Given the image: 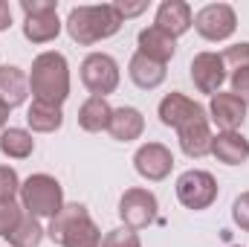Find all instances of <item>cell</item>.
Returning <instances> with one entry per match:
<instances>
[{
    "label": "cell",
    "mask_w": 249,
    "mask_h": 247,
    "mask_svg": "<svg viewBox=\"0 0 249 247\" xmlns=\"http://www.w3.org/2000/svg\"><path fill=\"white\" fill-rule=\"evenodd\" d=\"M29 93L35 96V102L55 105V108H61L67 102V96H70V64L61 53L50 50L32 62Z\"/></svg>",
    "instance_id": "6da1fadb"
},
{
    "label": "cell",
    "mask_w": 249,
    "mask_h": 247,
    "mask_svg": "<svg viewBox=\"0 0 249 247\" xmlns=\"http://www.w3.org/2000/svg\"><path fill=\"white\" fill-rule=\"evenodd\" d=\"M122 18L116 12L113 3H102V6H75L70 9V18H67V32L75 44L81 47H90V44H99L105 38H113L119 29H122Z\"/></svg>",
    "instance_id": "7a4b0ae2"
},
{
    "label": "cell",
    "mask_w": 249,
    "mask_h": 247,
    "mask_svg": "<svg viewBox=\"0 0 249 247\" xmlns=\"http://www.w3.org/2000/svg\"><path fill=\"white\" fill-rule=\"evenodd\" d=\"M47 236L61 247H102V233L81 204H64L61 212L50 218Z\"/></svg>",
    "instance_id": "3957f363"
},
{
    "label": "cell",
    "mask_w": 249,
    "mask_h": 247,
    "mask_svg": "<svg viewBox=\"0 0 249 247\" xmlns=\"http://www.w3.org/2000/svg\"><path fill=\"white\" fill-rule=\"evenodd\" d=\"M20 206L32 218H55L64 209V189L53 175H29L20 184Z\"/></svg>",
    "instance_id": "277c9868"
},
{
    "label": "cell",
    "mask_w": 249,
    "mask_h": 247,
    "mask_svg": "<svg viewBox=\"0 0 249 247\" xmlns=\"http://www.w3.org/2000/svg\"><path fill=\"white\" fill-rule=\"evenodd\" d=\"M119 64L113 56L107 53H90L84 62H81V84L93 93V96H102L107 99V93H113L119 87Z\"/></svg>",
    "instance_id": "5b68a950"
},
{
    "label": "cell",
    "mask_w": 249,
    "mask_h": 247,
    "mask_svg": "<svg viewBox=\"0 0 249 247\" xmlns=\"http://www.w3.org/2000/svg\"><path fill=\"white\" fill-rule=\"evenodd\" d=\"M177 198L186 209H209L217 201V181L203 169H188L177 178Z\"/></svg>",
    "instance_id": "8992f818"
},
{
    "label": "cell",
    "mask_w": 249,
    "mask_h": 247,
    "mask_svg": "<svg viewBox=\"0 0 249 247\" xmlns=\"http://www.w3.org/2000/svg\"><path fill=\"white\" fill-rule=\"evenodd\" d=\"M194 29L206 41H226L238 29V15L229 3H209L194 15Z\"/></svg>",
    "instance_id": "52a82bcc"
},
{
    "label": "cell",
    "mask_w": 249,
    "mask_h": 247,
    "mask_svg": "<svg viewBox=\"0 0 249 247\" xmlns=\"http://www.w3.org/2000/svg\"><path fill=\"white\" fill-rule=\"evenodd\" d=\"M157 209H160L157 195L151 189H142V186L127 189L119 198V218L124 221V227H130V230H142V227L154 224Z\"/></svg>",
    "instance_id": "ba28073f"
},
{
    "label": "cell",
    "mask_w": 249,
    "mask_h": 247,
    "mask_svg": "<svg viewBox=\"0 0 249 247\" xmlns=\"http://www.w3.org/2000/svg\"><path fill=\"white\" fill-rule=\"evenodd\" d=\"M133 166H136V172H139L145 181H154V184H157V181H165V178L171 175V169H174V154H171V148L162 145V143H145V145L136 148Z\"/></svg>",
    "instance_id": "9c48e42d"
},
{
    "label": "cell",
    "mask_w": 249,
    "mask_h": 247,
    "mask_svg": "<svg viewBox=\"0 0 249 247\" xmlns=\"http://www.w3.org/2000/svg\"><path fill=\"white\" fill-rule=\"evenodd\" d=\"M191 82L200 93H220V84L226 82V64L220 59V53H200L191 62Z\"/></svg>",
    "instance_id": "30bf717a"
},
{
    "label": "cell",
    "mask_w": 249,
    "mask_h": 247,
    "mask_svg": "<svg viewBox=\"0 0 249 247\" xmlns=\"http://www.w3.org/2000/svg\"><path fill=\"white\" fill-rule=\"evenodd\" d=\"M209 120L220 131H238L247 120V102L238 99L232 90L229 93H214L209 102Z\"/></svg>",
    "instance_id": "8fae6325"
},
{
    "label": "cell",
    "mask_w": 249,
    "mask_h": 247,
    "mask_svg": "<svg viewBox=\"0 0 249 247\" xmlns=\"http://www.w3.org/2000/svg\"><path fill=\"white\" fill-rule=\"evenodd\" d=\"M177 137H180V148L183 154L191 160H200L206 154H212V128H209V117H197V120H188L186 125L177 128Z\"/></svg>",
    "instance_id": "7c38bea8"
},
{
    "label": "cell",
    "mask_w": 249,
    "mask_h": 247,
    "mask_svg": "<svg viewBox=\"0 0 249 247\" xmlns=\"http://www.w3.org/2000/svg\"><path fill=\"white\" fill-rule=\"evenodd\" d=\"M61 32V21H58V3H50L41 12H32L23 18V35L32 44H50L55 41Z\"/></svg>",
    "instance_id": "4fadbf2b"
},
{
    "label": "cell",
    "mask_w": 249,
    "mask_h": 247,
    "mask_svg": "<svg viewBox=\"0 0 249 247\" xmlns=\"http://www.w3.org/2000/svg\"><path fill=\"white\" fill-rule=\"evenodd\" d=\"M154 26H157V29H162V32H168L171 38L186 35L188 29L194 26L191 6H188L186 0H165V3H160Z\"/></svg>",
    "instance_id": "5bb4252c"
},
{
    "label": "cell",
    "mask_w": 249,
    "mask_h": 247,
    "mask_svg": "<svg viewBox=\"0 0 249 247\" xmlns=\"http://www.w3.org/2000/svg\"><path fill=\"white\" fill-rule=\"evenodd\" d=\"M197 117H206V111H203V105L188 99L186 93L174 90V93L162 96V102H160V123L168 125V128H180L188 120H197Z\"/></svg>",
    "instance_id": "9a60e30c"
},
{
    "label": "cell",
    "mask_w": 249,
    "mask_h": 247,
    "mask_svg": "<svg viewBox=\"0 0 249 247\" xmlns=\"http://www.w3.org/2000/svg\"><path fill=\"white\" fill-rule=\"evenodd\" d=\"M212 154L226 166H241L249 160V140L241 131H220L212 140Z\"/></svg>",
    "instance_id": "2e32d148"
},
{
    "label": "cell",
    "mask_w": 249,
    "mask_h": 247,
    "mask_svg": "<svg viewBox=\"0 0 249 247\" xmlns=\"http://www.w3.org/2000/svg\"><path fill=\"white\" fill-rule=\"evenodd\" d=\"M26 96H29V79L23 76V70L15 64H0V102L12 111L23 105Z\"/></svg>",
    "instance_id": "e0dca14e"
},
{
    "label": "cell",
    "mask_w": 249,
    "mask_h": 247,
    "mask_svg": "<svg viewBox=\"0 0 249 247\" xmlns=\"http://www.w3.org/2000/svg\"><path fill=\"white\" fill-rule=\"evenodd\" d=\"M145 131V117L139 108H130V105H122V108H113V117H110V125H107V134L119 143H133L139 140Z\"/></svg>",
    "instance_id": "ac0fdd59"
},
{
    "label": "cell",
    "mask_w": 249,
    "mask_h": 247,
    "mask_svg": "<svg viewBox=\"0 0 249 247\" xmlns=\"http://www.w3.org/2000/svg\"><path fill=\"white\" fill-rule=\"evenodd\" d=\"M136 53H142V56H148L160 64H168L177 53V38H171L168 32H162L157 26H148L139 32V50Z\"/></svg>",
    "instance_id": "d6986e66"
},
{
    "label": "cell",
    "mask_w": 249,
    "mask_h": 247,
    "mask_svg": "<svg viewBox=\"0 0 249 247\" xmlns=\"http://www.w3.org/2000/svg\"><path fill=\"white\" fill-rule=\"evenodd\" d=\"M127 73H130V82L142 90H154L165 82V64L154 62L142 53H133V59L127 64Z\"/></svg>",
    "instance_id": "ffe728a7"
},
{
    "label": "cell",
    "mask_w": 249,
    "mask_h": 247,
    "mask_svg": "<svg viewBox=\"0 0 249 247\" xmlns=\"http://www.w3.org/2000/svg\"><path fill=\"white\" fill-rule=\"evenodd\" d=\"M113 117V108L107 105V99L102 96H90L81 108H78V125L90 134H99V131H107Z\"/></svg>",
    "instance_id": "44dd1931"
},
{
    "label": "cell",
    "mask_w": 249,
    "mask_h": 247,
    "mask_svg": "<svg viewBox=\"0 0 249 247\" xmlns=\"http://www.w3.org/2000/svg\"><path fill=\"white\" fill-rule=\"evenodd\" d=\"M0 151L12 160H26L35 151V140L26 128H6L0 131Z\"/></svg>",
    "instance_id": "7402d4cb"
},
{
    "label": "cell",
    "mask_w": 249,
    "mask_h": 247,
    "mask_svg": "<svg viewBox=\"0 0 249 247\" xmlns=\"http://www.w3.org/2000/svg\"><path fill=\"white\" fill-rule=\"evenodd\" d=\"M61 123H64V114H61V108H55V105L32 102L29 111H26V125L32 131H38V134H53V131L61 128Z\"/></svg>",
    "instance_id": "603a6c76"
},
{
    "label": "cell",
    "mask_w": 249,
    "mask_h": 247,
    "mask_svg": "<svg viewBox=\"0 0 249 247\" xmlns=\"http://www.w3.org/2000/svg\"><path fill=\"white\" fill-rule=\"evenodd\" d=\"M6 242H9L12 247H38L41 242H44V227H41L38 218H32L29 212H23L20 224L9 233Z\"/></svg>",
    "instance_id": "cb8c5ba5"
},
{
    "label": "cell",
    "mask_w": 249,
    "mask_h": 247,
    "mask_svg": "<svg viewBox=\"0 0 249 247\" xmlns=\"http://www.w3.org/2000/svg\"><path fill=\"white\" fill-rule=\"evenodd\" d=\"M23 206L18 201H0V239H9V233L20 224Z\"/></svg>",
    "instance_id": "d4e9b609"
},
{
    "label": "cell",
    "mask_w": 249,
    "mask_h": 247,
    "mask_svg": "<svg viewBox=\"0 0 249 247\" xmlns=\"http://www.w3.org/2000/svg\"><path fill=\"white\" fill-rule=\"evenodd\" d=\"M102 247H142V242H139L136 230H130V227H116V230H110L107 236H102Z\"/></svg>",
    "instance_id": "484cf974"
},
{
    "label": "cell",
    "mask_w": 249,
    "mask_h": 247,
    "mask_svg": "<svg viewBox=\"0 0 249 247\" xmlns=\"http://www.w3.org/2000/svg\"><path fill=\"white\" fill-rule=\"evenodd\" d=\"M20 195V178L12 166H0V201H15Z\"/></svg>",
    "instance_id": "4316f807"
},
{
    "label": "cell",
    "mask_w": 249,
    "mask_h": 247,
    "mask_svg": "<svg viewBox=\"0 0 249 247\" xmlns=\"http://www.w3.org/2000/svg\"><path fill=\"white\" fill-rule=\"evenodd\" d=\"M223 64L229 70H241V67H249V41L244 44H235V47H226V53H220Z\"/></svg>",
    "instance_id": "83f0119b"
},
{
    "label": "cell",
    "mask_w": 249,
    "mask_h": 247,
    "mask_svg": "<svg viewBox=\"0 0 249 247\" xmlns=\"http://www.w3.org/2000/svg\"><path fill=\"white\" fill-rule=\"evenodd\" d=\"M229 82H232V93H235L238 99H244V102L249 105V67H241V70H232Z\"/></svg>",
    "instance_id": "f1b7e54d"
},
{
    "label": "cell",
    "mask_w": 249,
    "mask_h": 247,
    "mask_svg": "<svg viewBox=\"0 0 249 247\" xmlns=\"http://www.w3.org/2000/svg\"><path fill=\"white\" fill-rule=\"evenodd\" d=\"M232 221H235L241 230L249 233V192H244V195L235 198V204H232Z\"/></svg>",
    "instance_id": "f546056e"
},
{
    "label": "cell",
    "mask_w": 249,
    "mask_h": 247,
    "mask_svg": "<svg viewBox=\"0 0 249 247\" xmlns=\"http://www.w3.org/2000/svg\"><path fill=\"white\" fill-rule=\"evenodd\" d=\"M113 6H116V12H119V18H122V21L136 18V15H142V12L148 9V3H145V0H139V3H122V0H119V3H113Z\"/></svg>",
    "instance_id": "4dcf8cb0"
},
{
    "label": "cell",
    "mask_w": 249,
    "mask_h": 247,
    "mask_svg": "<svg viewBox=\"0 0 249 247\" xmlns=\"http://www.w3.org/2000/svg\"><path fill=\"white\" fill-rule=\"evenodd\" d=\"M9 26H12V9L6 0H0V32H6Z\"/></svg>",
    "instance_id": "1f68e13d"
},
{
    "label": "cell",
    "mask_w": 249,
    "mask_h": 247,
    "mask_svg": "<svg viewBox=\"0 0 249 247\" xmlns=\"http://www.w3.org/2000/svg\"><path fill=\"white\" fill-rule=\"evenodd\" d=\"M6 123H9V108L0 102V131H6Z\"/></svg>",
    "instance_id": "d6a6232c"
}]
</instances>
